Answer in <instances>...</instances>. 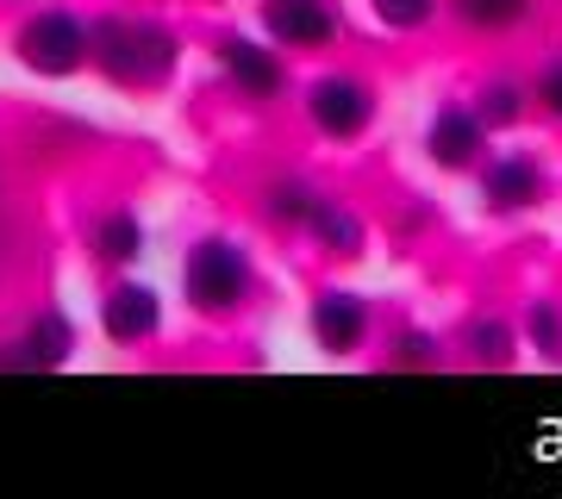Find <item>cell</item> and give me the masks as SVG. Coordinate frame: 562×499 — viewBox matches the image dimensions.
I'll return each mask as SVG.
<instances>
[{"instance_id": "cell-1", "label": "cell", "mask_w": 562, "mask_h": 499, "mask_svg": "<svg viewBox=\"0 0 562 499\" xmlns=\"http://www.w3.org/2000/svg\"><path fill=\"white\" fill-rule=\"evenodd\" d=\"M88 57H94V69H106V76L120 81V88H162V81L176 76L181 50L150 20H94Z\"/></svg>"}, {"instance_id": "cell-2", "label": "cell", "mask_w": 562, "mask_h": 499, "mask_svg": "<svg viewBox=\"0 0 562 499\" xmlns=\"http://www.w3.org/2000/svg\"><path fill=\"white\" fill-rule=\"evenodd\" d=\"M181 281H188V299L220 319V313L244 306V294H250V257H244L232 238H201L194 250H188Z\"/></svg>"}, {"instance_id": "cell-3", "label": "cell", "mask_w": 562, "mask_h": 499, "mask_svg": "<svg viewBox=\"0 0 562 499\" xmlns=\"http://www.w3.org/2000/svg\"><path fill=\"white\" fill-rule=\"evenodd\" d=\"M13 50H20V63L32 69V76H76L81 63H88V25H81L76 13L50 7V13H38V20L20 25Z\"/></svg>"}, {"instance_id": "cell-4", "label": "cell", "mask_w": 562, "mask_h": 499, "mask_svg": "<svg viewBox=\"0 0 562 499\" xmlns=\"http://www.w3.org/2000/svg\"><path fill=\"white\" fill-rule=\"evenodd\" d=\"M306 113H313V125H319L331 144H350L369 132V120H375V94L362 88L357 76H325L306 88Z\"/></svg>"}, {"instance_id": "cell-5", "label": "cell", "mask_w": 562, "mask_h": 499, "mask_svg": "<svg viewBox=\"0 0 562 499\" xmlns=\"http://www.w3.org/2000/svg\"><path fill=\"white\" fill-rule=\"evenodd\" d=\"M262 32L281 50H319V44L338 38V20L325 0H262Z\"/></svg>"}, {"instance_id": "cell-6", "label": "cell", "mask_w": 562, "mask_h": 499, "mask_svg": "<svg viewBox=\"0 0 562 499\" xmlns=\"http://www.w3.org/2000/svg\"><path fill=\"white\" fill-rule=\"evenodd\" d=\"M543 200V169L538 157H525V150H506L482 169V206L487 213H525V206H538Z\"/></svg>"}, {"instance_id": "cell-7", "label": "cell", "mask_w": 562, "mask_h": 499, "mask_svg": "<svg viewBox=\"0 0 562 499\" xmlns=\"http://www.w3.org/2000/svg\"><path fill=\"white\" fill-rule=\"evenodd\" d=\"M487 150V125L482 113H469V106H443L431 132H425V157L438 162V169H475Z\"/></svg>"}, {"instance_id": "cell-8", "label": "cell", "mask_w": 562, "mask_h": 499, "mask_svg": "<svg viewBox=\"0 0 562 499\" xmlns=\"http://www.w3.org/2000/svg\"><path fill=\"white\" fill-rule=\"evenodd\" d=\"M313 338H319L325 356L362 350V338H369V306H362L357 294H344V287H325V294L313 299Z\"/></svg>"}, {"instance_id": "cell-9", "label": "cell", "mask_w": 562, "mask_h": 499, "mask_svg": "<svg viewBox=\"0 0 562 499\" xmlns=\"http://www.w3.org/2000/svg\"><path fill=\"white\" fill-rule=\"evenodd\" d=\"M220 69L244 88V100H276L288 88V69H281L276 50H262L250 38H220Z\"/></svg>"}, {"instance_id": "cell-10", "label": "cell", "mask_w": 562, "mask_h": 499, "mask_svg": "<svg viewBox=\"0 0 562 499\" xmlns=\"http://www.w3.org/2000/svg\"><path fill=\"white\" fill-rule=\"evenodd\" d=\"M101 325L113 343H144L162 331V299L150 294V287H138V281H125V287H113L101 306Z\"/></svg>"}, {"instance_id": "cell-11", "label": "cell", "mask_w": 562, "mask_h": 499, "mask_svg": "<svg viewBox=\"0 0 562 499\" xmlns=\"http://www.w3.org/2000/svg\"><path fill=\"white\" fill-rule=\"evenodd\" d=\"M306 231H313V238H319V250L325 257H362V243H369V231H362V219L357 213H350V206H344V200H319V206H313V219H306Z\"/></svg>"}, {"instance_id": "cell-12", "label": "cell", "mask_w": 562, "mask_h": 499, "mask_svg": "<svg viewBox=\"0 0 562 499\" xmlns=\"http://www.w3.org/2000/svg\"><path fill=\"white\" fill-rule=\"evenodd\" d=\"M94 250H101L106 262H132L144 250V225L132 219V213H106L101 231H94Z\"/></svg>"}, {"instance_id": "cell-13", "label": "cell", "mask_w": 562, "mask_h": 499, "mask_svg": "<svg viewBox=\"0 0 562 499\" xmlns=\"http://www.w3.org/2000/svg\"><path fill=\"white\" fill-rule=\"evenodd\" d=\"M450 13L475 32H506L525 20V0H450Z\"/></svg>"}, {"instance_id": "cell-14", "label": "cell", "mask_w": 562, "mask_h": 499, "mask_svg": "<svg viewBox=\"0 0 562 499\" xmlns=\"http://www.w3.org/2000/svg\"><path fill=\"white\" fill-rule=\"evenodd\" d=\"M69 319L63 313H44L38 325H32V338H25V362H63L69 356Z\"/></svg>"}, {"instance_id": "cell-15", "label": "cell", "mask_w": 562, "mask_h": 499, "mask_svg": "<svg viewBox=\"0 0 562 499\" xmlns=\"http://www.w3.org/2000/svg\"><path fill=\"white\" fill-rule=\"evenodd\" d=\"M313 206H319V194H313L306 181H276V188H269V213H276L281 225H306Z\"/></svg>"}, {"instance_id": "cell-16", "label": "cell", "mask_w": 562, "mask_h": 499, "mask_svg": "<svg viewBox=\"0 0 562 499\" xmlns=\"http://www.w3.org/2000/svg\"><path fill=\"white\" fill-rule=\"evenodd\" d=\"M469 350H475V362H513V331H506L501 319H475L469 325Z\"/></svg>"}, {"instance_id": "cell-17", "label": "cell", "mask_w": 562, "mask_h": 499, "mask_svg": "<svg viewBox=\"0 0 562 499\" xmlns=\"http://www.w3.org/2000/svg\"><path fill=\"white\" fill-rule=\"evenodd\" d=\"M475 113H482V125H494V132H501V125H513L525 113L519 106V88H513V81H494V88H482V94H475Z\"/></svg>"}, {"instance_id": "cell-18", "label": "cell", "mask_w": 562, "mask_h": 499, "mask_svg": "<svg viewBox=\"0 0 562 499\" xmlns=\"http://www.w3.org/2000/svg\"><path fill=\"white\" fill-rule=\"evenodd\" d=\"M375 7V20L387 25V32H419L431 13H438V0H369Z\"/></svg>"}, {"instance_id": "cell-19", "label": "cell", "mask_w": 562, "mask_h": 499, "mask_svg": "<svg viewBox=\"0 0 562 499\" xmlns=\"http://www.w3.org/2000/svg\"><path fill=\"white\" fill-rule=\"evenodd\" d=\"M525 331H531V343H538L550 362H562V313H557V306H543V299H538V306L525 313Z\"/></svg>"}, {"instance_id": "cell-20", "label": "cell", "mask_w": 562, "mask_h": 499, "mask_svg": "<svg viewBox=\"0 0 562 499\" xmlns=\"http://www.w3.org/2000/svg\"><path fill=\"white\" fill-rule=\"evenodd\" d=\"M538 94H543V106H550V113H557V120H562V63H550V69H543Z\"/></svg>"}]
</instances>
